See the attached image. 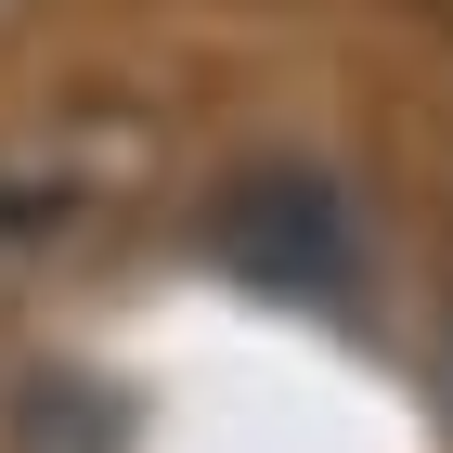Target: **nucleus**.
<instances>
[{"mask_svg":"<svg viewBox=\"0 0 453 453\" xmlns=\"http://www.w3.org/2000/svg\"><path fill=\"white\" fill-rule=\"evenodd\" d=\"M156 195H169L156 104L65 91V104L0 117V298H39V285H78L91 259H117L156 220Z\"/></svg>","mask_w":453,"mask_h":453,"instance_id":"nucleus-1","label":"nucleus"},{"mask_svg":"<svg viewBox=\"0 0 453 453\" xmlns=\"http://www.w3.org/2000/svg\"><path fill=\"white\" fill-rule=\"evenodd\" d=\"M208 246L273 298H337V311L363 298V208H349L337 169H298V156H259V169L220 181Z\"/></svg>","mask_w":453,"mask_h":453,"instance_id":"nucleus-2","label":"nucleus"},{"mask_svg":"<svg viewBox=\"0 0 453 453\" xmlns=\"http://www.w3.org/2000/svg\"><path fill=\"white\" fill-rule=\"evenodd\" d=\"M13 13H27V0H0V27H13Z\"/></svg>","mask_w":453,"mask_h":453,"instance_id":"nucleus-3","label":"nucleus"},{"mask_svg":"<svg viewBox=\"0 0 453 453\" xmlns=\"http://www.w3.org/2000/svg\"><path fill=\"white\" fill-rule=\"evenodd\" d=\"M441 376H453V363H441Z\"/></svg>","mask_w":453,"mask_h":453,"instance_id":"nucleus-4","label":"nucleus"}]
</instances>
